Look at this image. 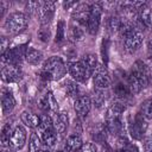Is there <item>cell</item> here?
Instances as JSON below:
<instances>
[{
	"label": "cell",
	"instance_id": "30bf717a",
	"mask_svg": "<svg viewBox=\"0 0 152 152\" xmlns=\"http://www.w3.org/2000/svg\"><path fill=\"white\" fill-rule=\"evenodd\" d=\"M21 77V71L18 65L7 64L1 68V80L6 83L17 82Z\"/></svg>",
	"mask_w": 152,
	"mask_h": 152
},
{
	"label": "cell",
	"instance_id": "603a6c76",
	"mask_svg": "<svg viewBox=\"0 0 152 152\" xmlns=\"http://www.w3.org/2000/svg\"><path fill=\"white\" fill-rule=\"evenodd\" d=\"M114 94H115L119 99H126V97H128L132 93H131V90H129L127 83L118 82V83L114 86Z\"/></svg>",
	"mask_w": 152,
	"mask_h": 152
},
{
	"label": "cell",
	"instance_id": "d6986e66",
	"mask_svg": "<svg viewBox=\"0 0 152 152\" xmlns=\"http://www.w3.org/2000/svg\"><path fill=\"white\" fill-rule=\"evenodd\" d=\"M20 120L23 124H25L27 127H31V128H37L40 125V116H38L31 112H27V110L21 113Z\"/></svg>",
	"mask_w": 152,
	"mask_h": 152
},
{
	"label": "cell",
	"instance_id": "f35d334b",
	"mask_svg": "<svg viewBox=\"0 0 152 152\" xmlns=\"http://www.w3.org/2000/svg\"><path fill=\"white\" fill-rule=\"evenodd\" d=\"M150 81H152V69H150Z\"/></svg>",
	"mask_w": 152,
	"mask_h": 152
},
{
	"label": "cell",
	"instance_id": "6da1fadb",
	"mask_svg": "<svg viewBox=\"0 0 152 152\" xmlns=\"http://www.w3.org/2000/svg\"><path fill=\"white\" fill-rule=\"evenodd\" d=\"M148 82H150V68L140 61L135 62L127 76V84L131 93L132 94L139 93L142 88L147 86Z\"/></svg>",
	"mask_w": 152,
	"mask_h": 152
},
{
	"label": "cell",
	"instance_id": "d6a6232c",
	"mask_svg": "<svg viewBox=\"0 0 152 152\" xmlns=\"http://www.w3.org/2000/svg\"><path fill=\"white\" fill-rule=\"evenodd\" d=\"M78 152H97L96 147L94 144L91 142H87V144H83V146L80 148Z\"/></svg>",
	"mask_w": 152,
	"mask_h": 152
},
{
	"label": "cell",
	"instance_id": "8fae6325",
	"mask_svg": "<svg viewBox=\"0 0 152 152\" xmlns=\"http://www.w3.org/2000/svg\"><path fill=\"white\" fill-rule=\"evenodd\" d=\"M142 38H144L142 37V33L139 30H134L129 36H127L124 39L126 50L129 51V52L137 51L141 46V44H142Z\"/></svg>",
	"mask_w": 152,
	"mask_h": 152
},
{
	"label": "cell",
	"instance_id": "d4e9b609",
	"mask_svg": "<svg viewBox=\"0 0 152 152\" xmlns=\"http://www.w3.org/2000/svg\"><path fill=\"white\" fill-rule=\"evenodd\" d=\"M40 138L38 137L37 133H32L30 137V142H28V152H39L40 148Z\"/></svg>",
	"mask_w": 152,
	"mask_h": 152
},
{
	"label": "cell",
	"instance_id": "cb8c5ba5",
	"mask_svg": "<svg viewBox=\"0 0 152 152\" xmlns=\"http://www.w3.org/2000/svg\"><path fill=\"white\" fill-rule=\"evenodd\" d=\"M125 110V106L120 102H114L109 108H108V112H107V118L108 116H121V114L124 113Z\"/></svg>",
	"mask_w": 152,
	"mask_h": 152
},
{
	"label": "cell",
	"instance_id": "ba28073f",
	"mask_svg": "<svg viewBox=\"0 0 152 152\" xmlns=\"http://www.w3.org/2000/svg\"><path fill=\"white\" fill-rule=\"evenodd\" d=\"M55 2L52 1H44V2H40V6H39V10L37 12L38 14V18H39V21L43 26H46L53 18V14H55Z\"/></svg>",
	"mask_w": 152,
	"mask_h": 152
},
{
	"label": "cell",
	"instance_id": "74e56055",
	"mask_svg": "<svg viewBox=\"0 0 152 152\" xmlns=\"http://www.w3.org/2000/svg\"><path fill=\"white\" fill-rule=\"evenodd\" d=\"M74 5H77V2H75V1H71V2H64V7L68 10L70 6H74Z\"/></svg>",
	"mask_w": 152,
	"mask_h": 152
},
{
	"label": "cell",
	"instance_id": "5b68a950",
	"mask_svg": "<svg viewBox=\"0 0 152 152\" xmlns=\"http://www.w3.org/2000/svg\"><path fill=\"white\" fill-rule=\"evenodd\" d=\"M101 14H102V7L99 4H93L89 20L87 24V30L90 34L97 33V31L100 28V24H101Z\"/></svg>",
	"mask_w": 152,
	"mask_h": 152
},
{
	"label": "cell",
	"instance_id": "52a82bcc",
	"mask_svg": "<svg viewBox=\"0 0 152 152\" xmlns=\"http://www.w3.org/2000/svg\"><path fill=\"white\" fill-rule=\"evenodd\" d=\"M25 141H26V131H25V128L20 125L15 126L13 128L12 134H11V138H10V141H8V147H11L14 151L20 150L25 145Z\"/></svg>",
	"mask_w": 152,
	"mask_h": 152
},
{
	"label": "cell",
	"instance_id": "4dcf8cb0",
	"mask_svg": "<svg viewBox=\"0 0 152 152\" xmlns=\"http://www.w3.org/2000/svg\"><path fill=\"white\" fill-rule=\"evenodd\" d=\"M48 26V25H46ZM46 26H43L42 28H39L38 31V38L42 40V42H48L49 38H50V30L49 27Z\"/></svg>",
	"mask_w": 152,
	"mask_h": 152
},
{
	"label": "cell",
	"instance_id": "277c9868",
	"mask_svg": "<svg viewBox=\"0 0 152 152\" xmlns=\"http://www.w3.org/2000/svg\"><path fill=\"white\" fill-rule=\"evenodd\" d=\"M72 10H74L71 13L72 19L77 24H80L82 26H87L89 15H90V11H91V5H89L88 2H81V4H77L76 7Z\"/></svg>",
	"mask_w": 152,
	"mask_h": 152
},
{
	"label": "cell",
	"instance_id": "8992f818",
	"mask_svg": "<svg viewBox=\"0 0 152 152\" xmlns=\"http://www.w3.org/2000/svg\"><path fill=\"white\" fill-rule=\"evenodd\" d=\"M93 77H94V84L99 89H104V88L109 87L112 83V78L109 76V72L103 64H97Z\"/></svg>",
	"mask_w": 152,
	"mask_h": 152
},
{
	"label": "cell",
	"instance_id": "e0dca14e",
	"mask_svg": "<svg viewBox=\"0 0 152 152\" xmlns=\"http://www.w3.org/2000/svg\"><path fill=\"white\" fill-rule=\"evenodd\" d=\"M81 63H82V65L84 66V69H86L88 76L90 77V76L94 74V71H95V69H96V66H97L96 56L93 55V53L84 55V56L82 57V59H81Z\"/></svg>",
	"mask_w": 152,
	"mask_h": 152
},
{
	"label": "cell",
	"instance_id": "ab89813d",
	"mask_svg": "<svg viewBox=\"0 0 152 152\" xmlns=\"http://www.w3.org/2000/svg\"><path fill=\"white\" fill-rule=\"evenodd\" d=\"M2 152H10V151H8V150H6V148H4V150H2Z\"/></svg>",
	"mask_w": 152,
	"mask_h": 152
},
{
	"label": "cell",
	"instance_id": "2e32d148",
	"mask_svg": "<svg viewBox=\"0 0 152 152\" xmlns=\"http://www.w3.org/2000/svg\"><path fill=\"white\" fill-rule=\"evenodd\" d=\"M52 122H53V127L57 133H64L68 127V124H69L68 114L65 112L55 113V118H53Z\"/></svg>",
	"mask_w": 152,
	"mask_h": 152
},
{
	"label": "cell",
	"instance_id": "7c38bea8",
	"mask_svg": "<svg viewBox=\"0 0 152 152\" xmlns=\"http://www.w3.org/2000/svg\"><path fill=\"white\" fill-rule=\"evenodd\" d=\"M69 72L71 75V77L76 81V82H81V83H84L87 82V80L89 78L84 66L82 65L81 62H71L69 63Z\"/></svg>",
	"mask_w": 152,
	"mask_h": 152
},
{
	"label": "cell",
	"instance_id": "60d3db41",
	"mask_svg": "<svg viewBox=\"0 0 152 152\" xmlns=\"http://www.w3.org/2000/svg\"><path fill=\"white\" fill-rule=\"evenodd\" d=\"M57 152H63V151H57Z\"/></svg>",
	"mask_w": 152,
	"mask_h": 152
},
{
	"label": "cell",
	"instance_id": "83f0119b",
	"mask_svg": "<svg viewBox=\"0 0 152 152\" xmlns=\"http://www.w3.org/2000/svg\"><path fill=\"white\" fill-rule=\"evenodd\" d=\"M64 32H65V23L63 20H59L57 24V31H56V43H61L64 40Z\"/></svg>",
	"mask_w": 152,
	"mask_h": 152
},
{
	"label": "cell",
	"instance_id": "f1b7e54d",
	"mask_svg": "<svg viewBox=\"0 0 152 152\" xmlns=\"http://www.w3.org/2000/svg\"><path fill=\"white\" fill-rule=\"evenodd\" d=\"M121 20H120V18H118V17H110L109 19H108V28L112 31V32H119V30H120V26H121Z\"/></svg>",
	"mask_w": 152,
	"mask_h": 152
},
{
	"label": "cell",
	"instance_id": "3957f363",
	"mask_svg": "<svg viewBox=\"0 0 152 152\" xmlns=\"http://www.w3.org/2000/svg\"><path fill=\"white\" fill-rule=\"evenodd\" d=\"M27 27V17L21 12H13L11 13L6 21H5V28L10 33H20Z\"/></svg>",
	"mask_w": 152,
	"mask_h": 152
},
{
	"label": "cell",
	"instance_id": "e575fe53",
	"mask_svg": "<svg viewBox=\"0 0 152 152\" xmlns=\"http://www.w3.org/2000/svg\"><path fill=\"white\" fill-rule=\"evenodd\" d=\"M144 150L145 152H152V135H148L144 140Z\"/></svg>",
	"mask_w": 152,
	"mask_h": 152
},
{
	"label": "cell",
	"instance_id": "1f68e13d",
	"mask_svg": "<svg viewBox=\"0 0 152 152\" xmlns=\"http://www.w3.org/2000/svg\"><path fill=\"white\" fill-rule=\"evenodd\" d=\"M108 44H109L108 39H104V40L102 42V49H101L102 59H103V62H104L106 64H107V62H108Z\"/></svg>",
	"mask_w": 152,
	"mask_h": 152
},
{
	"label": "cell",
	"instance_id": "d590c367",
	"mask_svg": "<svg viewBox=\"0 0 152 152\" xmlns=\"http://www.w3.org/2000/svg\"><path fill=\"white\" fill-rule=\"evenodd\" d=\"M147 53H148V57L152 59V39H150L147 43Z\"/></svg>",
	"mask_w": 152,
	"mask_h": 152
},
{
	"label": "cell",
	"instance_id": "f546056e",
	"mask_svg": "<svg viewBox=\"0 0 152 152\" xmlns=\"http://www.w3.org/2000/svg\"><path fill=\"white\" fill-rule=\"evenodd\" d=\"M70 36H71V38L74 40H82V38L84 36V32H83V30L78 25H76V26L71 25V27H70Z\"/></svg>",
	"mask_w": 152,
	"mask_h": 152
},
{
	"label": "cell",
	"instance_id": "ac0fdd59",
	"mask_svg": "<svg viewBox=\"0 0 152 152\" xmlns=\"http://www.w3.org/2000/svg\"><path fill=\"white\" fill-rule=\"evenodd\" d=\"M15 106V101L14 97L12 96V94L10 91H5L2 90V95H1V109L4 114H8L13 110Z\"/></svg>",
	"mask_w": 152,
	"mask_h": 152
},
{
	"label": "cell",
	"instance_id": "5bb4252c",
	"mask_svg": "<svg viewBox=\"0 0 152 152\" xmlns=\"http://www.w3.org/2000/svg\"><path fill=\"white\" fill-rule=\"evenodd\" d=\"M135 20L139 23V25L141 27L150 28L152 26V12H151V8L148 7L147 4H145L144 6H141L137 11V18H135Z\"/></svg>",
	"mask_w": 152,
	"mask_h": 152
},
{
	"label": "cell",
	"instance_id": "4fadbf2b",
	"mask_svg": "<svg viewBox=\"0 0 152 152\" xmlns=\"http://www.w3.org/2000/svg\"><path fill=\"white\" fill-rule=\"evenodd\" d=\"M90 108H91V101H90L89 96H87V95L78 96L74 102V109L80 118H86L88 115Z\"/></svg>",
	"mask_w": 152,
	"mask_h": 152
},
{
	"label": "cell",
	"instance_id": "7402d4cb",
	"mask_svg": "<svg viewBox=\"0 0 152 152\" xmlns=\"http://www.w3.org/2000/svg\"><path fill=\"white\" fill-rule=\"evenodd\" d=\"M25 59L27 61V63L32 64V65H37L40 63V61L43 59V53L37 50V49H27V52H26V56H25Z\"/></svg>",
	"mask_w": 152,
	"mask_h": 152
},
{
	"label": "cell",
	"instance_id": "7a4b0ae2",
	"mask_svg": "<svg viewBox=\"0 0 152 152\" xmlns=\"http://www.w3.org/2000/svg\"><path fill=\"white\" fill-rule=\"evenodd\" d=\"M65 72H66V66H65L63 59L61 57H58V56L50 57L43 64L42 75L46 80L58 81L65 75Z\"/></svg>",
	"mask_w": 152,
	"mask_h": 152
},
{
	"label": "cell",
	"instance_id": "9c48e42d",
	"mask_svg": "<svg viewBox=\"0 0 152 152\" xmlns=\"http://www.w3.org/2000/svg\"><path fill=\"white\" fill-rule=\"evenodd\" d=\"M147 129V122H146V119L144 118V115L141 113H138L133 120V122L131 124V135L139 140L142 138V135L145 134Z\"/></svg>",
	"mask_w": 152,
	"mask_h": 152
},
{
	"label": "cell",
	"instance_id": "ffe728a7",
	"mask_svg": "<svg viewBox=\"0 0 152 152\" xmlns=\"http://www.w3.org/2000/svg\"><path fill=\"white\" fill-rule=\"evenodd\" d=\"M83 146L82 139L80 135L77 134H72L70 135L64 144V148L66 152H75V151H80V148Z\"/></svg>",
	"mask_w": 152,
	"mask_h": 152
},
{
	"label": "cell",
	"instance_id": "484cf974",
	"mask_svg": "<svg viewBox=\"0 0 152 152\" xmlns=\"http://www.w3.org/2000/svg\"><path fill=\"white\" fill-rule=\"evenodd\" d=\"M12 132H13V129L11 128V125L10 124H6L2 127V131H1V145H2V147L8 146V141H10V138H11Z\"/></svg>",
	"mask_w": 152,
	"mask_h": 152
},
{
	"label": "cell",
	"instance_id": "4316f807",
	"mask_svg": "<svg viewBox=\"0 0 152 152\" xmlns=\"http://www.w3.org/2000/svg\"><path fill=\"white\" fill-rule=\"evenodd\" d=\"M65 93L68 94V96L70 97H76L80 93V89L77 87V84L72 81H66L65 82Z\"/></svg>",
	"mask_w": 152,
	"mask_h": 152
},
{
	"label": "cell",
	"instance_id": "44dd1931",
	"mask_svg": "<svg viewBox=\"0 0 152 152\" xmlns=\"http://www.w3.org/2000/svg\"><path fill=\"white\" fill-rule=\"evenodd\" d=\"M39 132H40V137H42L43 142L48 147H52L56 144V140H57L56 133L57 132H56L55 127H50V128H46V129H43V131H39Z\"/></svg>",
	"mask_w": 152,
	"mask_h": 152
},
{
	"label": "cell",
	"instance_id": "8d00e7d4",
	"mask_svg": "<svg viewBox=\"0 0 152 152\" xmlns=\"http://www.w3.org/2000/svg\"><path fill=\"white\" fill-rule=\"evenodd\" d=\"M6 11V4L4 1H0V17H4Z\"/></svg>",
	"mask_w": 152,
	"mask_h": 152
},
{
	"label": "cell",
	"instance_id": "b9f144b4",
	"mask_svg": "<svg viewBox=\"0 0 152 152\" xmlns=\"http://www.w3.org/2000/svg\"><path fill=\"white\" fill-rule=\"evenodd\" d=\"M119 152H120V151H119Z\"/></svg>",
	"mask_w": 152,
	"mask_h": 152
},
{
	"label": "cell",
	"instance_id": "836d02e7",
	"mask_svg": "<svg viewBox=\"0 0 152 152\" xmlns=\"http://www.w3.org/2000/svg\"><path fill=\"white\" fill-rule=\"evenodd\" d=\"M10 42L7 40L6 37H1V44H0V51H1V55L5 53L10 48Z\"/></svg>",
	"mask_w": 152,
	"mask_h": 152
},
{
	"label": "cell",
	"instance_id": "9a60e30c",
	"mask_svg": "<svg viewBox=\"0 0 152 152\" xmlns=\"http://www.w3.org/2000/svg\"><path fill=\"white\" fill-rule=\"evenodd\" d=\"M39 108L44 112H53L57 113L58 109V104L57 101L53 96V94L51 91H48L46 94H44L40 99H39Z\"/></svg>",
	"mask_w": 152,
	"mask_h": 152
}]
</instances>
